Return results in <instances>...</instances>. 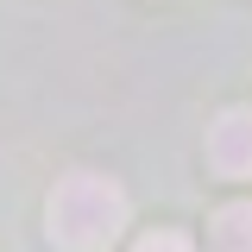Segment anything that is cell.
Instances as JSON below:
<instances>
[{
    "instance_id": "1",
    "label": "cell",
    "mask_w": 252,
    "mask_h": 252,
    "mask_svg": "<svg viewBox=\"0 0 252 252\" xmlns=\"http://www.w3.org/2000/svg\"><path fill=\"white\" fill-rule=\"evenodd\" d=\"M126 215H132V202H126V189L114 183V177H101V170H69V177L51 189V202H44V233H51L57 252H107L120 240Z\"/></svg>"
},
{
    "instance_id": "3",
    "label": "cell",
    "mask_w": 252,
    "mask_h": 252,
    "mask_svg": "<svg viewBox=\"0 0 252 252\" xmlns=\"http://www.w3.org/2000/svg\"><path fill=\"white\" fill-rule=\"evenodd\" d=\"M208 252H252V202H227L208 220Z\"/></svg>"
},
{
    "instance_id": "2",
    "label": "cell",
    "mask_w": 252,
    "mask_h": 252,
    "mask_svg": "<svg viewBox=\"0 0 252 252\" xmlns=\"http://www.w3.org/2000/svg\"><path fill=\"white\" fill-rule=\"evenodd\" d=\"M208 170L227 177V183L252 177V107L215 114V126H208Z\"/></svg>"
},
{
    "instance_id": "4",
    "label": "cell",
    "mask_w": 252,
    "mask_h": 252,
    "mask_svg": "<svg viewBox=\"0 0 252 252\" xmlns=\"http://www.w3.org/2000/svg\"><path fill=\"white\" fill-rule=\"evenodd\" d=\"M132 252H195V246H189L183 233H145V240H139Z\"/></svg>"
}]
</instances>
